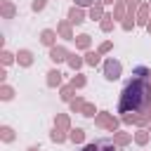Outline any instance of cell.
<instances>
[{
	"label": "cell",
	"instance_id": "1",
	"mask_svg": "<svg viewBox=\"0 0 151 151\" xmlns=\"http://www.w3.org/2000/svg\"><path fill=\"white\" fill-rule=\"evenodd\" d=\"M151 106V85L144 78L130 80L123 92H120V101H118V111L120 113H137Z\"/></svg>",
	"mask_w": 151,
	"mask_h": 151
},
{
	"label": "cell",
	"instance_id": "2",
	"mask_svg": "<svg viewBox=\"0 0 151 151\" xmlns=\"http://www.w3.org/2000/svg\"><path fill=\"white\" fill-rule=\"evenodd\" d=\"M83 151H116V149H113V142L111 139H97V142L87 144Z\"/></svg>",
	"mask_w": 151,
	"mask_h": 151
},
{
	"label": "cell",
	"instance_id": "3",
	"mask_svg": "<svg viewBox=\"0 0 151 151\" xmlns=\"http://www.w3.org/2000/svg\"><path fill=\"white\" fill-rule=\"evenodd\" d=\"M104 71H106V78H109V80H118V78H120V61L109 59L106 66H104Z\"/></svg>",
	"mask_w": 151,
	"mask_h": 151
},
{
	"label": "cell",
	"instance_id": "4",
	"mask_svg": "<svg viewBox=\"0 0 151 151\" xmlns=\"http://www.w3.org/2000/svg\"><path fill=\"white\" fill-rule=\"evenodd\" d=\"M68 21H71V24H83V21H85V17H83V9L73 7V9L68 12Z\"/></svg>",
	"mask_w": 151,
	"mask_h": 151
},
{
	"label": "cell",
	"instance_id": "5",
	"mask_svg": "<svg viewBox=\"0 0 151 151\" xmlns=\"http://www.w3.org/2000/svg\"><path fill=\"white\" fill-rule=\"evenodd\" d=\"M50 59H52V61L66 59V50H64V47H52V50H50Z\"/></svg>",
	"mask_w": 151,
	"mask_h": 151
},
{
	"label": "cell",
	"instance_id": "6",
	"mask_svg": "<svg viewBox=\"0 0 151 151\" xmlns=\"http://www.w3.org/2000/svg\"><path fill=\"white\" fill-rule=\"evenodd\" d=\"M97 123H99V125H104V127H109V130H116V120H111V118H109V116H104V113L97 118Z\"/></svg>",
	"mask_w": 151,
	"mask_h": 151
},
{
	"label": "cell",
	"instance_id": "7",
	"mask_svg": "<svg viewBox=\"0 0 151 151\" xmlns=\"http://www.w3.org/2000/svg\"><path fill=\"white\" fill-rule=\"evenodd\" d=\"M47 76H50V78H47V83H50L52 87H54V85H59V80H61V73H59V71H50Z\"/></svg>",
	"mask_w": 151,
	"mask_h": 151
},
{
	"label": "cell",
	"instance_id": "8",
	"mask_svg": "<svg viewBox=\"0 0 151 151\" xmlns=\"http://www.w3.org/2000/svg\"><path fill=\"white\" fill-rule=\"evenodd\" d=\"M45 45H52L54 42V31H42V38H40Z\"/></svg>",
	"mask_w": 151,
	"mask_h": 151
},
{
	"label": "cell",
	"instance_id": "9",
	"mask_svg": "<svg viewBox=\"0 0 151 151\" xmlns=\"http://www.w3.org/2000/svg\"><path fill=\"white\" fill-rule=\"evenodd\" d=\"M19 61H21L24 66H28V64H31V52H28V50H21V52H19Z\"/></svg>",
	"mask_w": 151,
	"mask_h": 151
},
{
	"label": "cell",
	"instance_id": "10",
	"mask_svg": "<svg viewBox=\"0 0 151 151\" xmlns=\"http://www.w3.org/2000/svg\"><path fill=\"white\" fill-rule=\"evenodd\" d=\"M83 137H85L83 130H73V132H71V139H73V142H83Z\"/></svg>",
	"mask_w": 151,
	"mask_h": 151
},
{
	"label": "cell",
	"instance_id": "11",
	"mask_svg": "<svg viewBox=\"0 0 151 151\" xmlns=\"http://www.w3.org/2000/svg\"><path fill=\"white\" fill-rule=\"evenodd\" d=\"M90 45V35H78V47H87Z\"/></svg>",
	"mask_w": 151,
	"mask_h": 151
},
{
	"label": "cell",
	"instance_id": "12",
	"mask_svg": "<svg viewBox=\"0 0 151 151\" xmlns=\"http://www.w3.org/2000/svg\"><path fill=\"white\" fill-rule=\"evenodd\" d=\"M97 61H99V54H94V52H90V54H87V64H92V66H94Z\"/></svg>",
	"mask_w": 151,
	"mask_h": 151
},
{
	"label": "cell",
	"instance_id": "13",
	"mask_svg": "<svg viewBox=\"0 0 151 151\" xmlns=\"http://www.w3.org/2000/svg\"><path fill=\"white\" fill-rule=\"evenodd\" d=\"M101 28H104V31H111V17H104V21H101Z\"/></svg>",
	"mask_w": 151,
	"mask_h": 151
},
{
	"label": "cell",
	"instance_id": "14",
	"mask_svg": "<svg viewBox=\"0 0 151 151\" xmlns=\"http://www.w3.org/2000/svg\"><path fill=\"white\" fill-rule=\"evenodd\" d=\"M2 137H5V142H9L14 134H12V130H9V127H2Z\"/></svg>",
	"mask_w": 151,
	"mask_h": 151
},
{
	"label": "cell",
	"instance_id": "15",
	"mask_svg": "<svg viewBox=\"0 0 151 151\" xmlns=\"http://www.w3.org/2000/svg\"><path fill=\"white\" fill-rule=\"evenodd\" d=\"M90 17H92V19H97V17H101V7H92V12H90Z\"/></svg>",
	"mask_w": 151,
	"mask_h": 151
},
{
	"label": "cell",
	"instance_id": "16",
	"mask_svg": "<svg viewBox=\"0 0 151 151\" xmlns=\"http://www.w3.org/2000/svg\"><path fill=\"white\" fill-rule=\"evenodd\" d=\"M59 31L64 33V38H71V31H68V26H66V24H61V26H59Z\"/></svg>",
	"mask_w": 151,
	"mask_h": 151
},
{
	"label": "cell",
	"instance_id": "17",
	"mask_svg": "<svg viewBox=\"0 0 151 151\" xmlns=\"http://www.w3.org/2000/svg\"><path fill=\"white\" fill-rule=\"evenodd\" d=\"M52 139H54V142H64V134H61L59 130H54V132H52Z\"/></svg>",
	"mask_w": 151,
	"mask_h": 151
},
{
	"label": "cell",
	"instance_id": "18",
	"mask_svg": "<svg viewBox=\"0 0 151 151\" xmlns=\"http://www.w3.org/2000/svg\"><path fill=\"white\" fill-rule=\"evenodd\" d=\"M71 66H73V68H78V66H80V59H78V57H76V54H73V57H71Z\"/></svg>",
	"mask_w": 151,
	"mask_h": 151
},
{
	"label": "cell",
	"instance_id": "19",
	"mask_svg": "<svg viewBox=\"0 0 151 151\" xmlns=\"http://www.w3.org/2000/svg\"><path fill=\"white\" fill-rule=\"evenodd\" d=\"M12 97V90L9 87H2V99H9Z\"/></svg>",
	"mask_w": 151,
	"mask_h": 151
},
{
	"label": "cell",
	"instance_id": "20",
	"mask_svg": "<svg viewBox=\"0 0 151 151\" xmlns=\"http://www.w3.org/2000/svg\"><path fill=\"white\" fill-rule=\"evenodd\" d=\"M61 99H66V101H68V99H71V87H66V90H64V92H61Z\"/></svg>",
	"mask_w": 151,
	"mask_h": 151
},
{
	"label": "cell",
	"instance_id": "21",
	"mask_svg": "<svg viewBox=\"0 0 151 151\" xmlns=\"http://www.w3.org/2000/svg\"><path fill=\"white\" fill-rule=\"evenodd\" d=\"M42 7H45V0H35L33 2V9H42Z\"/></svg>",
	"mask_w": 151,
	"mask_h": 151
},
{
	"label": "cell",
	"instance_id": "22",
	"mask_svg": "<svg viewBox=\"0 0 151 151\" xmlns=\"http://www.w3.org/2000/svg\"><path fill=\"white\" fill-rule=\"evenodd\" d=\"M83 111H85V116H92V111H94V109H92L90 104H85V106H83Z\"/></svg>",
	"mask_w": 151,
	"mask_h": 151
},
{
	"label": "cell",
	"instance_id": "23",
	"mask_svg": "<svg viewBox=\"0 0 151 151\" xmlns=\"http://www.w3.org/2000/svg\"><path fill=\"white\" fill-rule=\"evenodd\" d=\"M137 142L144 144V142H146V132H139V134H137Z\"/></svg>",
	"mask_w": 151,
	"mask_h": 151
},
{
	"label": "cell",
	"instance_id": "24",
	"mask_svg": "<svg viewBox=\"0 0 151 151\" xmlns=\"http://www.w3.org/2000/svg\"><path fill=\"white\" fill-rule=\"evenodd\" d=\"M12 12H14L12 5H5V17H12Z\"/></svg>",
	"mask_w": 151,
	"mask_h": 151
},
{
	"label": "cell",
	"instance_id": "25",
	"mask_svg": "<svg viewBox=\"0 0 151 151\" xmlns=\"http://www.w3.org/2000/svg\"><path fill=\"white\" fill-rule=\"evenodd\" d=\"M73 85H78V87L85 85V78H73Z\"/></svg>",
	"mask_w": 151,
	"mask_h": 151
},
{
	"label": "cell",
	"instance_id": "26",
	"mask_svg": "<svg viewBox=\"0 0 151 151\" xmlns=\"http://www.w3.org/2000/svg\"><path fill=\"white\" fill-rule=\"evenodd\" d=\"M139 17H142V19H139V24H144V21H146V9H142V12H139Z\"/></svg>",
	"mask_w": 151,
	"mask_h": 151
},
{
	"label": "cell",
	"instance_id": "27",
	"mask_svg": "<svg viewBox=\"0 0 151 151\" xmlns=\"http://www.w3.org/2000/svg\"><path fill=\"white\" fill-rule=\"evenodd\" d=\"M2 59H5V64H9V61H12V54H9V52H5V54H2Z\"/></svg>",
	"mask_w": 151,
	"mask_h": 151
},
{
	"label": "cell",
	"instance_id": "28",
	"mask_svg": "<svg viewBox=\"0 0 151 151\" xmlns=\"http://www.w3.org/2000/svg\"><path fill=\"white\" fill-rule=\"evenodd\" d=\"M76 2H78V5H83V7H85V5H90V2H92V0H76Z\"/></svg>",
	"mask_w": 151,
	"mask_h": 151
},
{
	"label": "cell",
	"instance_id": "29",
	"mask_svg": "<svg viewBox=\"0 0 151 151\" xmlns=\"http://www.w3.org/2000/svg\"><path fill=\"white\" fill-rule=\"evenodd\" d=\"M134 7H137V0H130V12H132Z\"/></svg>",
	"mask_w": 151,
	"mask_h": 151
},
{
	"label": "cell",
	"instance_id": "30",
	"mask_svg": "<svg viewBox=\"0 0 151 151\" xmlns=\"http://www.w3.org/2000/svg\"><path fill=\"white\" fill-rule=\"evenodd\" d=\"M28 151H38V149H35V146H33V149H28Z\"/></svg>",
	"mask_w": 151,
	"mask_h": 151
},
{
	"label": "cell",
	"instance_id": "31",
	"mask_svg": "<svg viewBox=\"0 0 151 151\" xmlns=\"http://www.w3.org/2000/svg\"><path fill=\"white\" fill-rule=\"evenodd\" d=\"M104 2H113V0H104Z\"/></svg>",
	"mask_w": 151,
	"mask_h": 151
},
{
	"label": "cell",
	"instance_id": "32",
	"mask_svg": "<svg viewBox=\"0 0 151 151\" xmlns=\"http://www.w3.org/2000/svg\"><path fill=\"white\" fill-rule=\"evenodd\" d=\"M149 31H151V24H149Z\"/></svg>",
	"mask_w": 151,
	"mask_h": 151
}]
</instances>
